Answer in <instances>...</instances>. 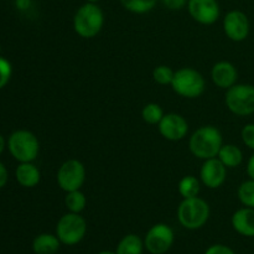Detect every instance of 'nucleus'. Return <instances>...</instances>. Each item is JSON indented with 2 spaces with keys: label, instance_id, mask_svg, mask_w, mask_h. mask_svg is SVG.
Returning a JSON list of instances; mask_svg holds the SVG:
<instances>
[{
  "label": "nucleus",
  "instance_id": "1",
  "mask_svg": "<svg viewBox=\"0 0 254 254\" xmlns=\"http://www.w3.org/2000/svg\"><path fill=\"white\" fill-rule=\"evenodd\" d=\"M222 145V134L213 126L201 127L197 130L193 131L189 140V148H190L191 154L202 160L217 158Z\"/></svg>",
  "mask_w": 254,
  "mask_h": 254
},
{
  "label": "nucleus",
  "instance_id": "2",
  "mask_svg": "<svg viewBox=\"0 0 254 254\" xmlns=\"http://www.w3.org/2000/svg\"><path fill=\"white\" fill-rule=\"evenodd\" d=\"M104 14L96 2H88L78 7L73 17V29L83 39H93L101 32Z\"/></svg>",
  "mask_w": 254,
  "mask_h": 254
},
{
  "label": "nucleus",
  "instance_id": "3",
  "mask_svg": "<svg viewBox=\"0 0 254 254\" xmlns=\"http://www.w3.org/2000/svg\"><path fill=\"white\" fill-rule=\"evenodd\" d=\"M210 218V206L203 198H184L178 207V220L186 230H198L207 223Z\"/></svg>",
  "mask_w": 254,
  "mask_h": 254
},
{
  "label": "nucleus",
  "instance_id": "4",
  "mask_svg": "<svg viewBox=\"0 0 254 254\" xmlns=\"http://www.w3.org/2000/svg\"><path fill=\"white\" fill-rule=\"evenodd\" d=\"M171 87L179 96L193 99L198 98L205 92L206 81L197 69L183 67L174 73Z\"/></svg>",
  "mask_w": 254,
  "mask_h": 254
},
{
  "label": "nucleus",
  "instance_id": "5",
  "mask_svg": "<svg viewBox=\"0 0 254 254\" xmlns=\"http://www.w3.org/2000/svg\"><path fill=\"white\" fill-rule=\"evenodd\" d=\"M9 150L20 163H32L40 151L39 139L29 130H16L9 138Z\"/></svg>",
  "mask_w": 254,
  "mask_h": 254
},
{
  "label": "nucleus",
  "instance_id": "6",
  "mask_svg": "<svg viewBox=\"0 0 254 254\" xmlns=\"http://www.w3.org/2000/svg\"><path fill=\"white\" fill-rule=\"evenodd\" d=\"M87 233V222L79 213L68 212L62 216L56 226V236L66 246H76Z\"/></svg>",
  "mask_w": 254,
  "mask_h": 254
},
{
  "label": "nucleus",
  "instance_id": "7",
  "mask_svg": "<svg viewBox=\"0 0 254 254\" xmlns=\"http://www.w3.org/2000/svg\"><path fill=\"white\" fill-rule=\"evenodd\" d=\"M225 102L230 112L236 116H251L254 113V86L235 84L226 92Z\"/></svg>",
  "mask_w": 254,
  "mask_h": 254
},
{
  "label": "nucleus",
  "instance_id": "8",
  "mask_svg": "<svg viewBox=\"0 0 254 254\" xmlns=\"http://www.w3.org/2000/svg\"><path fill=\"white\" fill-rule=\"evenodd\" d=\"M86 181V168L77 159H68L57 171V184L64 192L81 190Z\"/></svg>",
  "mask_w": 254,
  "mask_h": 254
},
{
  "label": "nucleus",
  "instance_id": "9",
  "mask_svg": "<svg viewBox=\"0 0 254 254\" xmlns=\"http://www.w3.org/2000/svg\"><path fill=\"white\" fill-rule=\"evenodd\" d=\"M175 235L170 226L165 223L154 225L144 238V247L151 254H164L174 245Z\"/></svg>",
  "mask_w": 254,
  "mask_h": 254
},
{
  "label": "nucleus",
  "instance_id": "10",
  "mask_svg": "<svg viewBox=\"0 0 254 254\" xmlns=\"http://www.w3.org/2000/svg\"><path fill=\"white\" fill-rule=\"evenodd\" d=\"M250 20L241 10H231L223 19V31L235 42L245 41L250 35Z\"/></svg>",
  "mask_w": 254,
  "mask_h": 254
},
{
  "label": "nucleus",
  "instance_id": "11",
  "mask_svg": "<svg viewBox=\"0 0 254 254\" xmlns=\"http://www.w3.org/2000/svg\"><path fill=\"white\" fill-rule=\"evenodd\" d=\"M188 9L191 17L201 25H212L220 17L217 0H189Z\"/></svg>",
  "mask_w": 254,
  "mask_h": 254
},
{
  "label": "nucleus",
  "instance_id": "12",
  "mask_svg": "<svg viewBox=\"0 0 254 254\" xmlns=\"http://www.w3.org/2000/svg\"><path fill=\"white\" fill-rule=\"evenodd\" d=\"M159 126V131L170 141L183 140L189 131V123L183 116L178 113H168L163 117Z\"/></svg>",
  "mask_w": 254,
  "mask_h": 254
},
{
  "label": "nucleus",
  "instance_id": "13",
  "mask_svg": "<svg viewBox=\"0 0 254 254\" xmlns=\"http://www.w3.org/2000/svg\"><path fill=\"white\" fill-rule=\"evenodd\" d=\"M200 178L203 185L208 189H218L227 179V168L218 158L205 160L200 170Z\"/></svg>",
  "mask_w": 254,
  "mask_h": 254
},
{
  "label": "nucleus",
  "instance_id": "14",
  "mask_svg": "<svg viewBox=\"0 0 254 254\" xmlns=\"http://www.w3.org/2000/svg\"><path fill=\"white\" fill-rule=\"evenodd\" d=\"M211 78L213 83L222 89H228L235 86L238 78V72L235 64L228 61H220L212 67Z\"/></svg>",
  "mask_w": 254,
  "mask_h": 254
},
{
  "label": "nucleus",
  "instance_id": "15",
  "mask_svg": "<svg viewBox=\"0 0 254 254\" xmlns=\"http://www.w3.org/2000/svg\"><path fill=\"white\" fill-rule=\"evenodd\" d=\"M231 222L237 233L245 237H254V208H240L232 215Z\"/></svg>",
  "mask_w": 254,
  "mask_h": 254
},
{
  "label": "nucleus",
  "instance_id": "16",
  "mask_svg": "<svg viewBox=\"0 0 254 254\" xmlns=\"http://www.w3.org/2000/svg\"><path fill=\"white\" fill-rule=\"evenodd\" d=\"M16 180L24 188H35L40 183L41 174L32 163H21L16 169Z\"/></svg>",
  "mask_w": 254,
  "mask_h": 254
},
{
  "label": "nucleus",
  "instance_id": "17",
  "mask_svg": "<svg viewBox=\"0 0 254 254\" xmlns=\"http://www.w3.org/2000/svg\"><path fill=\"white\" fill-rule=\"evenodd\" d=\"M59 237L50 233H42L39 235L32 242V250L36 254H55L60 250Z\"/></svg>",
  "mask_w": 254,
  "mask_h": 254
},
{
  "label": "nucleus",
  "instance_id": "18",
  "mask_svg": "<svg viewBox=\"0 0 254 254\" xmlns=\"http://www.w3.org/2000/svg\"><path fill=\"white\" fill-rule=\"evenodd\" d=\"M217 158L220 159L221 163L227 169L237 168L243 161V153L237 145L233 144H223L222 148L220 149Z\"/></svg>",
  "mask_w": 254,
  "mask_h": 254
},
{
  "label": "nucleus",
  "instance_id": "19",
  "mask_svg": "<svg viewBox=\"0 0 254 254\" xmlns=\"http://www.w3.org/2000/svg\"><path fill=\"white\" fill-rule=\"evenodd\" d=\"M144 241L136 235H127L119 241L117 246V254H143Z\"/></svg>",
  "mask_w": 254,
  "mask_h": 254
},
{
  "label": "nucleus",
  "instance_id": "20",
  "mask_svg": "<svg viewBox=\"0 0 254 254\" xmlns=\"http://www.w3.org/2000/svg\"><path fill=\"white\" fill-rule=\"evenodd\" d=\"M179 193L183 196V198H190V197H196L198 196L200 192V181L197 180V178L192 175L184 176L183 179L179 183Z\"/></svg>",
  "mask_w": 254,
  "mask_h": 254
},
{
  "label": "nucleus",
  "instance_id": "21",
  "mask_svg": "<svg viewBox=\"0 0 254 254\" xmlns=\"http://www.w3.org/2000/svg\"><path fill=\"white\" fill-rule=\"evenodd\" d=\"M64 205L69 212L81 213L87 206V197L81 190L71 191L64 197Z\"/></svg>",
  "mask_w": 254,
  "mask_h": 254
},
{
  "label": "nucleus",
  "instance_id": "22",
  "mask_svg": "<svg viewBox=\"0 0 254 254\" xmlns=\"http://www.w3.org/2000/svg\"><path fill=\"white\" fill-rule=\"evenodd\" d=\"M128 11L133 14H146L155 7L158 0H119Z\"/></svg>",
  "mask_w": 254,
  "mask_h": 254
},
{
  "label": "nucleus",
  "instance_id": "23",
  "mask_svg": "<svg viewBox=\"0 0 254 254\" xmlns=\"http://www.w3.org/2000/svg\"><path fill=\"white\" fill-rule=\"evenodd\" d=\"M164 114L163 108H161L159 104L156 103H148L141 111V117H143L144 122L151 126H155V124L160 123V121L163 119Z\"/></svg>",
  "mask_w": 254,
  "mask_h": 254
},
{
  "label": "nucleus",
  "instance_id": "24",
  "mask_svg": "<svg viewBox=\"0 0 254 254\" xmlns=\"http://www.w3.org/2000/svg\"><path fill=\"white\" fill-rule=\"evenodd\" d=\"M237 196L246 207L254 208V180L251 179V180L241 184L237 191Z\"/></svg>",
  "mask_w": 254,
  "mask_h": 254
},
{
  "label": "nucleus",
  "instance_id": "25",
  "mask_svg": "<svg viewBox=\"0 0 254 254\" xmlns=\"http://www.w3.org/2000/svg\"><path fill=\"white\" fill-rule=\"evenodd\" d=\"M174 73L175 72L170 68V67L161 64L154 68L153 71V78L156 83L161 84V86H166V84H171L174 78Z\"/></svg>",
  "mask_w": 254,
  "mask_h": 254
},
{
  "label": "nucleus",
  "instance_id": "26",
  "mask_svg": "<svg viewBox=\"0 0 254 254\" xmlns=\"http://www.w3.org/2000/svg\"><path fill=\"white\" fill-rule=\"evenodd\" d=\"M11 77V64L7 60L0 57V89L6 86Z\"/></svg>",
  "mask_w": 254,
  "mask_h": 254
},
{
  "label": "nucleus",
  "instance_id": "27",
  "mask_svg": "<svg viewBox=\"0 0 254 254\" xmlns=\"http://www.w3.org/2000/svg\"><path fill=\"white\" fill-rule=\"evenodd\" d=\"M241 135H242L243 143H245L248 148L254 150V124L251 123L243 127Z\"/></svg>",
  "mask_w": 254,
  "mask_h": 254
},
{
  "label": "nucleus",
  "instance_id": "28",
  "mask_svg": "<svg viewBox=\"0 0 254 254\" xmlns=\"http://www.w3.org/2000/svg\"><path fill=\"white\" fill-rule=\"evenodd\" d=\"M205 254H236L232 248L225 245H213L206 250Z\"/></svg>",
  "mask_w": 254,
  "mask_h": 254
},
{
  "label": "nucleus",
  "instance_id": "29",
  "mask_svg": "<svg viewBox=\"0 0 254 254\" xmlns=\"http://www.w3.org/2000/svg\"><path fill=\"white\" fill-rule=\"evenodd\" d=\"M164 5L170 10H180L188 4V0H163Z\"/></svg>",
  "mask_w": 254,
  "mask_h": 254
},
{
  "label": "nucleus",
  "instance_id": "30",
  "mask_svg": "<svg viewBox=\"0 0 254 254\" xmlns=\"http://www.w3.org/2000/svg\"><path fill=\"white\" fill-rule=\"evenodd\" d=\"M7 183V170L1 163H0V189L4 188Z\"/></svg>",
  "mask_w": 254,
  "mask_h": 254
},
{
  "label": "nucleus",
  "instance_id": "31",
  "mask_svg": "<svg viewBox=\"0 0 254 254\" xmlns=\"http://www.w3.org/2000/svg\"><path fill=\"white\" fill-rule=\"evenodd\" d=\"M247 174L252 180H254V154L250 158L247 164Z\"/></svg>",
  "mask_w": 254,
  "mask_h": 254
},
{
  "label": "nucleus",
  "instance_id": "32",
  "mask_svg": "<svg viewBox=\"0 0 254 254\" xmlns=\"http://www.w3.org/2000/svg\"><path fill=\"white\" fill-rule=\"evenodd\" d=\"M15 4H16L17 9L26 10L27 7L30 6V4H31V1H30V0H16V1H15Z\"/></svg>",
  "mask_w": 254,
  "mask_h": 254
},
{
  "label": "nucleus",
  "instance_id": "33",
  "mask_svg": "<svg viewBox=\"0 0 254 254\" xmlns=\"http://www.w3.org/2000/svg\"><path fill=\"white\" fill-rule=\"evenodd\" d=\"M4 146H5V140H4V138L0 135V154H1L2 150H4Z\"/></svg>",
  "mask_w": 254,
  "mask_h": 254
},
{
  "label": "nucleus",
  "instance_id": "34",
  "mask_svg": "<svg viewBox=\"0 0 254 254\" xmlns=\"http://www.w3.org/2000/svg\"><path fill=\"white\" fill-rule=\"evenodd\" d=\"M97 254H117V253L116 252H111V251H102V252H99Z\"/></svg>",
  "mask_w": 254,
  "mask_h": 254
},
{
  "label": "nucleus",
  "instance_id": "35",
  "mask_svg": "<svg viewBox=\"0 0 254 254\" xmlns=\"http://www.w3.org/2000/svg\"><path fill=\"white\" fill-rule=\"evenodd\" d=\"M87 1H88V2H97L98 0H87Z\"/></svg>",
  "mask_w": 254,
  "mask_h": 254
}]
</instances>
